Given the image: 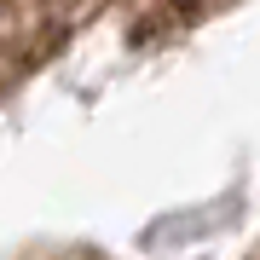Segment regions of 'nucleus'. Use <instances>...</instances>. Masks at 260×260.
<instances>
[{"mask_svg":"<svg viewBox=\"0 0 260 260\" xmlns=\"http://www.w3.org/2000/svg\"><path fill=\"white\" fill-rule=\"evenodd\" d=\"M104 6H121L133 35H156V29H185L225 0H18V23H81Z\"/></svg>","mask_w":260,"mask_h":260,"instance_id":"1","label":"nucleus"}]
</instances>
